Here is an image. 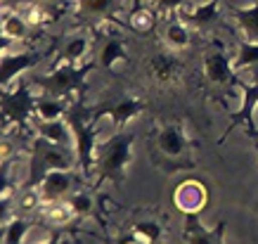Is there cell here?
<instances>
[{
  "instance_id": "obj_1",
  "label": "cell",
  "mask_w": 258,
  "mask_h": 244,
  "mask_svg": "<svg viewBox=\"0 0 258 244\" xmlns=\"http://www.w3.org/2000/svg\"><path fill=\"white\" fill-rule=\"evenodd\" d=\"M76 164H79V157L74 147H64V145H55L38 138L33 142L26 188H38L47 171H71Z\"/></svg>"
},
{
  "instance_id": "obj_2",
  "label": "cell",
  "mask_w": 258,
  "mask_h": 244,
  "mask_svg": "<svg viewBox=\"0 0 258 244\" xmlns=\"http://www.w3.org/2000/svg\"><path fill=\"white\" fill-rule=\"evenodd\" d=\"M133 145L135 133L131 131H121V133L111 135L107 142H102L97 150V168L100 175L107 180H121L128 171V166L133 161Z\"/></svg>"
},
{
  "instance_id": "obj_3",
  "label": "cell",
  "mask_w": 258,
  "mask_h": 244,
  "mask_svg": "<svg viewBox=\"0 0 258 244\" xmlns=\"http://www.w3.org/2000/svg\"><path fill=\"white\" fill-rule=\"evenodd\" d=\"M67 121L71 126V133H74V150H76V157H79V166L90 173L95 166V159H97V118H88V111L81 107V104H71L67 109Z\"/></svg>"
},
{
  "instance_id": "obj_4",
  "label": "cell",
  "mask_w": 258,
  "mask_h": 244,
  "mask_svg": "<svg viewBox=\"0 0 258 244\" xmlns=\"http://www.w3.org/2000/svg\"><path fill=\"white\" fill-rule=\"evenodd\" d=\"M36 104H38V95H33L29 86L22 83L15 90L8 88L3 95V124H5V128L10 124L26 126V121L36 116Z\"/></svg>"
},
{
  "instance_id": "obj_5",
  "label": "cell",
  "mask_w": 258,
  "mask_h": 244,
  "mask_svg": "<svg viewBox=\"0 0 258 244\" xmlns=\"http://www.w3.org/2000/svg\"><path fill=\"white\" fill-rule=\"evenodd\" d=\"M88 71V67H76V64L59 62L55 69L45 74L38 81L40 88H45L47 95L52 97H62V95H71L83 88V74Z\"/></svg>"
},
{
  "instance_id": "obj_6",
  "label": "cell",
  "mask_w": 258,
  "mask_h": 244,
  "mask_svg": "<svg viewBox=\"0 0 258 244\" xmlns=\"http://www.w3.org/2000/svg\"><path fill=\"white\" fill-rule=\"evenodd\" d=\"M38 62H40V52H36V50H17V52H12L10 47H5L3 57H0V83H3V88L8 90L10 83L19 74L33 69Z\"/></svg>"
},
{
  "instance_id": "obj_7",
  "label": "cell",
  "mask_w": 258,
  "mask_h": 244,
  "mask_svg": "<svg viewBox=\"0 0 258 244\" xmlns=\"http://www.w3.org/2000/svg\"><path fill=\"white\" fill-rule=\"evenodd\" d=\"M206 202H209V190H206V185L202 180H195V178L180 182L178 188H175V192H173V204L185 216L202 213Z\"/></svg>"
},
{
  "instance_id": "obj_8",
  "label": "cell",
  "mask_w": 258,
  "mask_h": 244,
  "mask_svg": "<svg viewBox=\"0 0 258 244\" xmlns=\"http://www.w3.org/2000/svg\"><path fill=\"white\" fill-rule=\"evenodd\" d=\"M220 12V0H204L199 5H182V8L175 12L180 17V22L187 24V26H209L218 19Z\"/></svg>"
},
{
  "instance_id": "obj_9",
  "label": "cell",
  "mask_w": 258,
  "mask_h": 244,
  "mask_svg": "<svg viewBox=\"0 0 258 244\" xmlns=\"http://www.w3.org/2000/svg\"><path fill=\"white\" fill-rule=\"evenodd\" d=\"M235 64H232V57H227L225 52H209L204 57V76L211 81V83H218V86H227L235 81Z\"/></svg>"
},
{
  "instance_id": "obj_10",
  "label": "cell",
  "mask_w": 258,
  "mask_h": 244,
  "mask_svg": "<svg viewBox=\"0 0 258 244\" xmlns=\"http://www.w3.org/2000/svg\"><path fill=\"white\" fill-rule=\"evenodd\" d=\"M74 185V173L71 171H47L38 185V192L45 202H59Z\"/></svg>"
},
{
  "instance_id": "obj_11",
  "label": "cell",
  "mask_w": 258,
  "mask_h": 244,
  "mask_svg": "<svg viewBox=\"0 0 258 244\" xmlns=\"http://www.w3.org/2000/svg\"><path fill=\"white\" fill-rule=\"evenodd\" d=\"M223 232H225L223 223L213 232H209L199 221V213L185 216V242L187 244H223Z\"/></svg>"
},
{
  "instance_id": "obj_12",
  "label": "cell",
  "mask_w": 258,
  "mask_h": 244,
  "mask_svg": "<svg viewBox=\"0 0 258 244\" xmlns=\"http://www.w3.org/2000/svg\"><path fill=\"white\" fill-rule=\"evenodd\" d=\"M33 121H36L38 138H43L47 142H55V145H64V147H74V133H71V126L67 118H57V121L33 118Z\"/></svg>"
},
{
  "instance_id": "obj_13",
  "label": "cell",
  "mask_w": 258,
  "mask_h": 244,
  "mask_svg": "<svg viewBox=\"0 0 258 244\" xmlns=\"http://www.w3.org/2000/svg\"><path fill=\"white\" fill-rule=\"evenodd\" d=\"M142 109H145V102H142L140 97H125V100L116 102L114 107L102 109L100 114H107L114 128H125L128 121H133L135 116H140Z\"/></svg>"
},
{
  "instance_id": "obj_14",
  "label": "cell",
  "mask_w": 258,
  "mask_h": 244,
  "mask_svg": "<svg viewBox=\"0 0 258 244\" xmlns=\"http://www.w3.org/2000/svg\"><path fill=\"white\" fill-rule=\"evenodd\" d=\"M157 145H159V152L164 157H182L185 150H187V138L182 133V128L178 126H164L159 131V138H157Z\"/></svg>"
},
{
  "instance_id": "obj_15",
  "label": "cell",
  "mask_w": 258,
  "mask_h": 244,
  "mask_svg": "<svg viewBox=\"0 0 258 244\" xmlns=\"http://www.w3.org/2000/svg\"><path fill=\"white\" fill-rule=\"evenodd\" d=\"M29 26H31V24L26 22V17H24L19 10H10V8L3 10V24H0L3 38L12 40V43H19V40L26 38Z\"/></svg>"
},
{
  "instance_id": "obj_16",
  "label": "cell",
  "mask_w": 258,
  "mask_h": 244,
  "mask_svg": "<svg viewBox=\"0 0 258 244\" xmlns=\"http://www.w3.org/2000/svg\"><path fill=\"white\" fill-rule=\"evenodd\" d=\"M244 97H242V107L232 116V124L227 131H232L235 126H242V124H249L253 121V114L258 111V83H251V86H242Z\"/></svg>"
},
{
  "instance_id": "obj_17",
  "label": "cell",
  "mask_w": 258,
  "mask_h": 244,
  "mask_svg": "<svg viewBox=\"0 0 258 244\" xmlns=\"http://www.w3.org/2000/svg\"><path fill=\"white\" fill-rule=\"evenodd\" d=\"M125 59H128V55H125L123 38H121V36H111V38L107 40V43L102 45V50H100V64H102V69L111 71L118 62H125Z\"/></svg>"
},
{
  "instance_id": "obj_18",
  "label": "cell",
  "mask_w": 258,
  "mask_h": 244,
  "mask_svg": "<svg viewBox=\"0 0 258 244\" xmlns=\"http://www.w3.org/2000/svg\"><path fill=\"white\" fill-rule=\"evenodd\" d=\"M232 17L239 24L246 40H258V3L249 8H232Z\"/></svg>"
},
{
  "instance_id": "obj_19",
  "label": "cell",
  "mask_w": 258,
  "mask_h": 244,
  "mask_svg": "<svg viewBox=\"0 0 258 244\" xmlns=\"http://www.w3.org/2000/svg\"><path fill=\"white\" fill-rule=\"evenodd\" d=\"M67 102L62 97H38V104H36V116L40 121H57V118L67 116Z\"/></svg>"
},
{
  "instance_id": "obj_20",
  "label": "cell",
  "mask_w": 258,
  "mask_h": 244,
  "mask_svg": "<svg viewBox=\"0 0 258 244\" xmlns=\"http://www.w3.org/2000/svg\"><path fill=\"white\" fill-rule=\"evenodd\" d=\"M88 52H90V40H88L86 36H71L62 47V59H59V62L76 64V67H79V64L86 59Z\"/></svg>"
},
{
  "instance_id": "obj_21",
  "label": "cell",
  "mask_w": 258,
  "mask_h": 244,
  "mask_svg": "<svg viewBox=\"0 0 258 244\" xmlns=\"http://www.w3.org/2000/svg\"><path fill=\"white\" fill-rule=\"evenodd\" d=\"M40 209H43L45 221L52 223V225H67V223L76 216V211H74L69 204V199H67V202H62V199H59V202H45Z\"/></svg>"
},
{
  "instance_id": "obj_22",
  "label": "cell",
  "mask_w": 258,
  "mask_h": 244,
  "mask_svg": "<svg viewBox=\"0 0 258 244\" xmlns=\"http://www.w3.org/2000/svg\"><path fill=\"white\" fill-rule=\"evenodd\" d=\"M164 40L166 45L173 47V50H185L189 45V29L187 24H182L180 19H173V22L166 24L164 29Z\"/></svg>"
},
{
  "instance_id": "obj_23",
  "label": "cell",
  "mask_w": 258,
  "mask_h": 244,
  "mask_svg": "<svg viewBox=\"0 0 258 244\" xmlns=\"http://www.w3.org/2000/svg\"><path fill=\"white\" fill-rule=\"evenodd\" d=\"M232 64H235L237 71L256 67L258 64V40H242L239 47H237V55L232 57Z\"/></svg>"
},
{
  "instance_id": "obj_24",
  "label": "cell",
  "mask_w": 258,
  "mask_h": 244,
  "mask_svg": "<svg viewBox=\"0 0 258 244\" xmlns=\"http://www.w3.org/2000/svg\"><path fill=\"white\" fill-rule=\"evenodd\" d=\"M128 24H131V29L138 33H149L154 26H157V12L149 8H138L131 12V17H128Z\"/></svg>"
},
{
  "instance_id": "obj_25",
  "label": "cell",
  "mask_w": 258,
  "mask_h": 244,
  "mask_svg": "<svg viewBox=\"0 0 258 244\" xmlns=\"http://www.w3.org/2000/svg\"><path fill=\"white\" fill-rule=\"evenodd\" d=\"M29 228L31 223L22 218V216H15L12 221H8L5 225V235H3V244H24L26 235H29Z\"/></svg>"
},
{
  "instance_id": "obj_26",
  "label": "cell",
  "mask_w": 258,
  "mask_h": 244,
  "mask_svg": "<svg viewBox=\"0 0 258 244\" xmlns=\"http://www.w3.org/2000/svg\"><path fill=\"white\" fill-rule=\"evenodd\" d=\"M159 237H161V225L154 221L138 223L133 228V239L140 244H154V242H159Z\"/></svg>"
},
{
  "instance_id": "obj_27",
  "label": "cell",
  "mask_w": 258,
  "mask_h": 244,
  "mask_svg": "<svg viewBox=\"0 0 258 244\" xmlns=\"http://www.w3.org/2000/svg\"><path fill=\"white\" fill-rule=\"evenodd\" d=\"M79 3V10L83 15H90V17H107L114 8L116 0H76Z\"/></svg>"
},
{
  "instance_id": "obj_28",
  "label": "cell",
  "mask_w": 258,
  "mask_h": 244,
  "mask_svg": "<svg viewBox=\"0 0 258 244\" xmlns=\"http://www.w3.org/2000/svg\"><path fill=\"white\" fill-rule=\"evenodd\" d=\"M43 206V197H40V192L36 188H26L22 192V197H19V209H22L24 213H31L36 211V209H40Z\"/></svg>"
},
{
  "instance_id": "obj_29",
  "label": "cell",
  "mask_w": 258,
  "mask_h": 244,
  "mask_svg": "<svg viewBox=\"0 0 258 244\" xmlns=\"http://www.w3.org/2000/svg\"><path fill=\"white\" fill-rule=\"evenodd\" d=\"M69 204H71V209L76 211V216H88V213L95 209V202L88 192H76V195H71Z\"/></svg>"
},
{
  "instance_id": "obj_30",
  "label": "cell",
  "mask_w": 258,
  "mask_h": 244,
  "mask_svg": "<svg viewBox=\"0 0 258 244\" xmlns=\"http://www.w3.org/2000/svg\"><path fill=\"white\" fill-rule=\"evenodd\" d=\"M173 69H175V64H173L171 57H166V55H157L154 59H152V71H154V76H157L159 81L171 79Z\"/></svg>"
},
{
  "instance_id": "obj_31",
  "label": "cell",
  "mask_w": 258,
  "mask_h": 244,
  "mask_svg": "<svg viewBox=\"0 0 258 244\" xmlns=\"http://www.w3.org/2000/svg\"><path fill=\"white\" fill-rule=\"evenodd\" d=\"M22 15L26 17V22H29V24H36V26H38V24H45V22H47V15L38 8V5H36V3H29V8L24 10Z\"/></svg>"
},
{
  "instance_id": "obj_32",
  "label": "cell",
  "mask_w": 258,
  "mask_h": 244,
  "mask_svg": "<svg viewBox=\"0 0 258 244\" xmlns=\"http://www.w3.org/2000/svg\"><path fill=\"white\" fill-rule=\"evenodd\" d=\"M189 0H157V8L166 15H171V12H178L182 5H187Z\"/></svg>"
},
{
  "instance_id": "obj_33",
  "label": "cell",
  "mask_w": 258,
  "mask_h": 244,
  "mask_svg": "<svg viewBox=\"0 0 258 244\" xmlns=\"http://www.w3.org/2000/svg\"><path fill=\"white\" fill-rule=\"evenodd\" d=\"M10 154H12V147H10V142L5 140V142H3V159L8 161V159H10Z\"/></svg>"
},
{
  "instance_id": "obj_34",
  "label": "cell",
  "mask_w": 258,
  "mask_h": 244,
  "mask_svg": "<svg viewBox=\"0 0 258 244\" xmlns=\"http://www.w3.org/2000/svg\"><path fill=\"white\" fill-rule=\"evenodd\" d=\"M131 5H133V10H138V8L145 5V0H131Z\"/></svg>"
},
{
  "instance_id": "obj_35",
  "label": "cell",
  "mask_w": 258,
  "mask_h": 244,
  "mask_svg": "<svg viewBox=\"0 0 258 244\" xmlns=\"http://www.w3.org/2000/svg\"><path fill=\"white\" fill-rule=\"evenodd\" d=\"M40 244H57V237H50V239H45V242H40Z\"/></svg>"
},
{
  "instance_id": "obj_36",
  "label": "cell",
  "mask_w": 258,
  "mask_h": 244,
  "mask_svg": "<svg viewBox=\"0 0 258 244\" xmlns=\"http://www.w3.org/2000/svg\"><path fill=\"white\" fill-rule=\"evenodd\" d=\"M251 135H253V138H258V128H256V131H253V133H251Z\"/></svg>"
},
{
  "instance_id": "obj_37",
  "label": "cell",
  "mask_w": 258,
  "mask_h": 244,
  "mask_svg": "<svg viewBox=\"0 0 258 244\" xmlns=\"http://www.w3.org/2000/svg\"><path fill=\"white\" fill-rule=\"evenodd\" d=\"M125 244H140V242H135V239H133V242H125Z\"/></svg>"
},
{
  "instance_id": "obj_38",
  "label": "cell",
  "mask_w": 258,
  "mask_h": 244,
  "mask_svg": "<svg viewBox=\"0 0 258 244\" xmlns=\"http://www.w3.org/2000/svg\"><path fill=\"white\" fill-rule=\"evenodd\" d=\"M33 3H36V0H33Z\"/></svg>"
}]
</instances>
